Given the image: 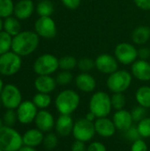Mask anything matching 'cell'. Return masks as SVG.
I'll list each match as a JSON object with an SVG mask.
<instances>
[{
	"mask_svg": "<svg viewBox=\"0 0 150 151\" xmlns=\"http://www.w3.org/2000/svg\"><path fill=\"white\" fill-rule=\"evenodd\" d=\"M4 29V21L2 20V18L0 17V32Z\"/></svg>",
	"mask_w": 150,
	"mask_h": 151,
	"instance_id": "cell-47",
	"label": "cell"
},
{
	"mask_svg": "<svg viewBox=\"0 0 150 151\" xmlns=\"http://www.w3.org/2000/svg\"><path fill=\"white\" fill-rule=\"evenodd\" d=\"M125 137L133 142L141 138L137 127H133V126H132L129 129H127L125 132Z\"/></svg>",
	"mask_w": 150,
	"mask_h": 151,
	"instance_id": "cell-38",
	"label": "cell"
},
{
	"mask_svg": "<svg viewBox=\"0 0 150 151\" xmlns=\"http://www.w3.org/2000/svg\"><path fill=\"white\" fill-rule=\"evenodd\" d=\"M34 11V4L32 0H19L14 5L13 14L18 19L23 20L31 17Z\"/></svg>",
	"mask_w": 150,
	"mask_h": 151,
	"instance_id": "cell-16",
	"label": "cell"
},
{
	"mask_svg": "<svg viewBox=\"0 0 150 151\" xmlns=\"http://www.w3.org/2000/svg\"><path fill=\"white\" fill-rule=\"evenodd\" d=\"M131 151H148V146L143 140L139 139L133 142Z\"/></svg>",
	"mask_w": 150,
	"mask_h": 151,
	"instance_id": "cell-39",
	"label": "cell"
},
{
	"mask_svg": "<svg viewBox=\"0 0 150 151\" xmlns=\"http://www.w3.org/2000/svg\"><path fill=\"white\" fill-rule=\"evenodd\" d=\"M133 75L141 81H150V63L147 60H136L132 65Z\"/></svg>",
	"mask_w": 150,
	"mask_h": 151,
	"instance_id": "cell-18",
	"label": "cell"
},
{
	"mask_svg": "<svg viewBox=\"0 0 150 151\" xmlns=\"http://www.w3.org/2000/svg\"><path fill=\"white\" fill-rule=\"evenodd\" d=\"M59 68L64 71H70L72 70L75 66H77L78 61L72 56H64L60 59H58Z\"/></svg>",
	"mask_w": 150,
	"mask_h": 151,
	"instance_id": "cell-30",
	"label": "cell"
},
{
	"mask_svg": "<svg viewBox=\"0 0 150 151\" xmlns=\"http://www.w3.org/2000/svg\"><path fill=\"white\" fill-rule=\"evenodd\" d=\"M22 60L20 56L12 50L0 55V73L4 76L16 74L20 70Z\"/></svg>",
	"mask_w": 150,
	"mask_h": 151,
	"instance_id": "cell-7",
	"label": "cell"
},
{
	"mask_svg": "<svg viewBox=\"0 0 150 151\" xmlns=\"http://www.w3.org/2000/svg\"><path fill=\"white\" fill-rule=\"evenodd\" d=\"M0 151H4V150H2V149H0Z\"/></svg>",
	"mask_w": 150,
	"mask_h": 151,
	"instance_id": "cell-50",
	"label": "cell"
},
{
	"mask_svg": "<svg viewBox=\"0 0 150 151\" xmlns=\"http://www.w3.org/2000/svg\"><path fill=\"white\" fill-rule=\"evenodd\" d=\"M72 74L70 73V71H62L59 73H57L56 77V81L57 84L61 85V86H65L68 85L72 82Z\"/></svg>",
	"mask_w": 150,
	"mask_h": 151,
	"instance_id": "cell-36",
	"label": "cell"
},
{
	"mask_svg": "<svg viewBox=\"0 0 150 151\" xmlns=\"http://www.w3.org/2000/svg\"><path fill=\"white\" fill-rule=\"evenodd\" d=\"M33 103L34 104V105L41 110H44L46 108H48L50 104H51V97L49 94H45V93H40L38 92L37 94H35L33 97Z\"/></svg>",
	"mask_w": 150,
	"mask_h": 151,
	"instance_id": "cell-27",
	"label": "cell"
},
{
	"mask_svg": "<svg viewBox=\"0 0 150 151\" xmlns=\"http://www.w3.org/2000/svg\"><path fill=\"white\" fill-rule=\"evenodd\" d=\"M37 107L33 101H22V103L16 109L18 121L22 125H28L34 121L37 115Z\"/></svg>",
	"mask_w": 150,
	"mask_h": 151,
	"instance_id": "cell-11",
	"label": "cell"
},
{
	"mask_svg": "<svg viewBox=\"0 0 150 151\" xmlns=\"http://www.w3.org/2000/svg\"><path fill=\"white\" fill-rule=\"evenodd\" d=\"M133 2L141 10L144 11L150 10V0H133Z\"/></svg>",
	"mask_w": 150,
	"mask_h": 151,
	"instance_id": "cell-42",
	"label": "cell"
},
{
	"mask_svg": "<svg viewBox=\"0 0 150 151\" xmlns=\"http://www.w3.org/2000/svg\"><path fill=\"white\" fill-rule=\"evenodd\" d=\"M14 4L12 0H0V17L8 18L13 14Z\"/></svg>",
	"mask_w": 150,
	"mask_h": 151,
	"instance_id": "cell-29",
	"label": "cell"
},
{
	"mask_svg": "<svg viewBox=\"0 0 150 151\" xmlns=\"http://www.w3.org/2000/svg\"><path fill=\"white\" fill-rule=\"evenodd\" d=\"M35 33L45 39L54 38L57 35V26L51 17H40L34 24Z\"/></svg>",
	"mask_w": 150,
	"mask_h": 151,
	"instance_id": "cell-12",
	"label": "cell"
},
{
	"mask_svg": "<svg viewBox=\"0 0 150 151\" xmlns=\"http://www.w3.org/2000/svg\"><path fill=\"white\" fill-rule=\"evenodd\" d=\"M36 12L40 17H50L54 12V4L50 0H41L36 5Z\"/></svg>",
	"mask_w": 150,
	"mask_h": 151,
	"instance_id": "cell-26",
	"label": "cell"
},
{
	"mask_svg": "<svg viewBox=\"0 0 150 151\" xmlns=\"http://www.w3.org/2000/svg\"><path fill=\"white\" fill-rule=\"evenodd\" d=\"M2 119L4 121V126L13 127L16 122L18 121L16 110H6V111L3 115Z\"/></svg>",
	"mask_w": 150,
	"mask_h": 151,
	"instance_id": "cell-32",
	"label": "cell"
},
{
	"mask_svg": "<svg viewBox=\"0 0 150 151\" xmlns=\"http://www.w3.org/2000/svg\"><path fill=\"white\" fill-rule=\"evenodd\" d=\"M95 134V124L88 120L86 118L80 119L74 123L72 134L76 141L87 142L92 140Z\"/></svg>",
	"mask_w": 150,
	"mask_h": 151,
	"instance_id": "cell-9",
	"label": "cell"
},
{
	"mask_svg": "<svg viewBox=\"0 0 150 151\" xmlns=\"http://www.w3.org/2000/svg\"><path fill=\"white\" fill-rule=\"evenodd\" d=\"M139 133L141 137L143 138H149L150 137V118L146 117L142 120H141L137 126Z\"/></svg>",
	"mask_w": 150,
	"mask_h": 151,
	"instance_id": "cell-34",
	"label": "cell"
},
{
	"mask_svg": "<svg viewBox=\"0 0 150 151\" xmlns=\"http://www.w3.org/2000/svg\"><path fill=\"white\" fill-rule=\"evenodd\" d=\"M34 123L36 128L42 133H50L56 124L53 115L46 110H41L37 112Z\"/></svg>",
	"mask_w": 150,
	"mask_h": 151,
	"instance_id": "cell-14",
	"label": "cell"
},
{
	"mask_svg": "<svg viewBox=\"0 0 150 151\" xmlns=\"http://www.w3.org/2000/svg\"><path fill=\"white\" fill-rule=\"evenodd\" d=\"M96 117H95V115L93 113V112H91V111H89L88 114H87V116H86V119H88V120H89V121H91V122H93L94 120H95V119Z\"/></svg>",
	"mask_w": 150,
	"mask_h": 151,
	"instance_id": "cell-45",
	"label": "cell"
},
{
	"mask_svg": "<svg viewBox=\"0 0 150 151\" xmlns=\"http://www.w3.org/2000/svg\"><path fill=\"white\" fill-rule=\"evenodd\" d=\"M61 2L67 9L75 10L80 6L81 0H61Z\"/></svg>",
	"mask_w": 150,
	"mask_h": 151,
	"instance_id": "cell-40",
	"label": "cell"
},
{
	"mask_svg": "<svg viewBox=\"0 0 150 151\" xmlns=\"http://www.w3.org/2000/svg\"><path fill=\"white\" fill-rule=\"evenodd\" d=\"M112 109L111 100L109 95L103 91L95 93L89 102V110L96 118L107 117Z\"/></svg>",
	"mask_w": 150,
	"mask_h": 151,
	"instance_id": "cell-4",
	"label": "cell"
},
{
	"mask_svg": "<svg viewBox=\"0 0 150 151\" xmlns=\"http://www.w3.org/2000/svg\"><path fill=\"white\" fill-rule=\"evenodd\" d=\"M19 19H18L15 16H10L8 18H6L4 21V31H5L6 33H8L10 35H11L12 37L17 35L19 33H20V23L19 21Z\"/></svg>",
	"mask_w": 150,
	"mask_h": 151,
	"instance_id": "cell-24",
	"label": "cell"
},
{
	"mask_svg": "<svg viewBox=\"0 0 150 151\" xmlns=\"http://www.w3.org/2000/svg\"><path fill=\"white\" fill-rule=\"evenodd\" d=\"M59 67L58 59L52 54H43L34 63V71L38 75H50Z\"/></svg>",
	"mask_w": 150,
	"mask_h": 151,
	"instance_id": "cell-8",
	"label": "cell"
},
{
	"mask_svg": "<svg viewBox=\"0 0 150 151\" xmlns=\"http://www.w3.org/2000/svg\"><path fill=\"white\" fill-rule=\"evenodd\" d=\"M80 96L72 89H65L61 91L56 100L55 105L60 114L70 115L77 110L80 105Z\"/></svg>",
	"mask_w": 150,
	"mask_h": 151,
	"instance_id": "cell-2",
	"label": "cell"
},
{
	"mask_svg": "<svg viewBox=\"0 0 150 151\" xmlns=\"http://www.w3.org/2000/svg\"><path fill=\"white\" fill-rule=\"evenodd\" d=\"M95 133H97L100 136L104 138L111 137L116 131V127L111 119L104 118H97L95 122Z\"/></svg>",
	"mask_w": 150,
	"mask_h": 151,
	"instance_id": "cell-17",
	"label": "cell"
},
{
	"mask_svg": "<svg viewBox=\"0 0 150 151\" xmlns=\"http://www.w3.org/2000/svg\"><path fill=\"white\" fill-rule=\"evenodd\" d=\"M73 120L70 115H63L61 114L56 121L55 127L57 133L61 136H68L71 133H72L73 129Z\"/></svg>",
	"mask_w": 150,
	"mask_h": 151,
	"instance_id": "cell-22",
	"label": "cell"
},
{
	"mask_svg": "<svg viewBox=\"0 0 150 151\" xmlns=\"http://www.w3.org/2000/svg\"><path fill=\"white\" fill-rule=\"evenodd\" d=\"M95 62L97 70L105 74H111L118 71V68L117 59L110 54L99 55L95 60Z\"/></svg>",
	"mask_w": 150,
	"mask_h": 151,
	"instance_id": "cell-13",
	"label": "cell"
},
{
	"mask_svg": "<svg viewBox=\"0 0 150 151\" xmlns=\"http://www.w3.org/2000/svg\"><path fill=\"white\" fill-rule=\"evenodd\" d=\"M135 98L139 105L144 108H150V87L142 86L139 88L135 94Z\"/></svg>",
	"mask_w": 150,
	"mask_h": 151,
	"instance_id": "cell-25",
	"label": "cell"
},
{
	"mask_svg": "<svg viewBox=\"0 0 150 151\" xmlns=\"http://www.w3.org/2000/svg\"><path fill=\"white\" fill-rule=\"evenodd\" d=\"M150 39V28L147 26L137 27L132 34V40L138 45H143Z\"/></svg>",
	"mask_w": 150,
	"mask_h": 151,
	"instance_id": "cell-23",
	"label": "cell"
},
{
	"mask_svg": "<svg viewBox=\"0 0 150 151\" xmlns=\"http://www.w3.org/2000/svg\"><path fill=\"white\" fill-rule=\"evenodd\" d=\"M71 151H87V148L83 142L75 141L72 145Z\"/></svg>",
	"mask_w": 150,
	"mask_h": 151,
	"instance_id": "cell-44",
	"label": "cell"
},
{
	"mask_svg": "<svg viewBox=\"0 0 150 151\" xmlns=\"http://www.w3.org/2000/svg\"><path fill=\"white\" fill-rule=\"evenodd\" d=\"M75 84L80 91L86 93L94 91L96 87V81L95 78L88 73H81L77 75L75 79Z\"/></svg>",
	"mask_w": 150,
	"mask_h": 151,
	"instance_id": "cell-21",
	"label": "cell"
},
{
	"mask_svg": "<svg viewBox=\"0 0 150 151\" xmlns=\"http://www.w3.org/2000/svg\"><path fill=\"white\" fill-rule=\"evenodd\" d=\"M133 119L131 112L124 109L120 111H117L113 116V123L116 128L119 131L126 132L133 126Z\"/></svg>",
	"mask_w": 150,
	"mask_h": 151,
	"instance_id": "cell-15",
	"label": "cell"
},
{
	"mask_svg": "<svg viewBox=\"0 0 150 151\" xmlns=\"http://www.w3.org/2000/svg\"><path fill=\"white\" fill-rule=\"evenodd\" d=\"M4 121H3V119L0 118V129H1V128L4 127Z\"/></svg>",
	"mask_w": 150,
	"mask_h": 151,
	"instance_id": "cell-49",
	"label": "cell"
},
{
	"mask_svg": "<svg viewBox=\"0 0 150 151\" xmlns=\"http://www.w3.org/2000/svg\"><path fill=\"white\" fill-rule=\"evenodd\" d=\"M131 114H132V117H133V119L134 122H140L141 120H142L143 119L146 118L147 111H146V108L139 105L133 109Z\"/></svg>",
	"mask_w": 150,
	"mask_h": 151,
	"instance_id": "cell-37",
	"label": "cell"
},
{
	"mask_svg": "<svg viewBox=\"0 0 150 151\" xmlns=\"http://www.w3.org/2000/svg\"><path fill=\"white\" fill-rule=\"evenodd\" d=\"M58 143V139L57 136L53 134V133H48L44 138H43V142L42 144L44 146V148L48 150H54Z\"/></svg>",
	"mask_w": 150,
	"mask_h": 151,
	"instance_id": "cell-33",
	"label": "cell"
},
{
	"mask_svg": "<svg viewBox=\"0 0 150 151\" xmlns=\"http://www.w3.org/2000/svg\"><path fill=\"white\" fill-rule=\"evenodd\" d=\"M39 35L33 31H21L12 37L11 50L20 57L32 54L39 45Z\"/></svg>",
	"mask_w": 150,
	"mask_h": 151,
	"instance_id": "cell-1",
	"label": "cell"
},
{
	"mask_svg": "<svg viewBox=\"0 0 150 151\" xmlns=\"http://www.w3.org/2000/svg\"><path fill=\"white\" fill-rule=\"evenodd\" d=\"M115 57L123 65L133 64L138 58V50L131 43L121 42L115 49Z\"/></svg>",
	"mask_w": 150,
	"mask_h": 151,
	"instance_id": "cell-10",
	"label": "cell"
},
{
	"mask_svg": "<svg viewBox=\"0 0 150 151\" xmlns=\"http://www.w3.org/2000/svg\"><path fill=\"white\" fill-rule=\"evenodd\" d=\"M34 84L38 92L45 94L53 92L57 87L56 79L52 78L50 75H38Z\"/></svg>",
	"mask_w": 150,
	"mask_h": 151,
	"instance_id": "cell-19",
	"label": "cell"
},
{
	"mask_svg": "<svg viewBox=\"0 0 150 151\" xmlns=\"http://www.w3.org/2000/svg\"><path fill=\"white\" fill-rule=\"evenodd\" d=\"M138 58L142 60H148L150 58V49L143 47L138 50Z\"/></svg>",
	"mask_w": 150,
	"mask_h": 151,
	"instance_id": "cell-43",
	"label": "cell"
},
{
	"mask_svg": "<svg viewBox=\"0 0 150 151\" xmlns=\"http://www.w3.org/2000/svg\"><path fill=\"white\" fill-rule=\"evenodd\" d=\"M4 87V82H3V81L0 79V95H1V92H2V90H3Z\"/></svg>",
	"mask_w": 150,
	"mask_h": 151,
	"instance_id": "cell-48",
	"label": "cell"
},
{
	"mask_svg": "<svg viewBox=\"0 0 150 151\" xmlns=\"http://www.w3.org/2000/svg\"><path fill=\"white\" fill-rule=\"evenodd\" d=\"M12 36L5 31L0 32V55H3L11 50Z\"/></svg>",
	"mask_w": 150,
	"mask_h": 151,
	"instance_id": "cell-28",
	"label": "cell"
},
{
	"mask_svg": "<svg viewBox=\"0 0 150 151\" xmlns=\"http://www.w3.org/2000/svg\"><path fill=\"white\" fill-rule=\"evenodd\" d=\"M132 83V75L126 70H118L110 74L107 80L108 88L113 93L125 92Z\"/></svg>",
	"mask_w": 150,
	"mask_h": 151,
	"instance_id": "cell-6",
	"label": "cell"
},
{
	"mask_svg": "<svg viewBox=\"0 0 150 151\" xmlns=\"http://www.w3.org/2000/svg\"><path fill=\"white\" fill-rule=\"evenodd\" d=\"M87 151H107L105 146L99 142H94L88 145Z\"/></svg>",
	"mask_w": 150,
	"mask_h": 151,
	"instance_id": "cell-41",
	"label": "cell"
},
{
	"mask_svg": "<svg viewBox=\"0 0 150 151\" xmlns=\"http://www.w3.org/2000/svg\"><path fill=\"white\" fill-rule=\"evenodd\" d=\"M0 101L6 110H16L22 103V95L19 88L14 84L4 85L0 95Z\"/></svg>",
	"mask_w": 150,
	"mask_h": 151,
	"instance_id": "cell-5",
	"label": "cell"
},
{
	"mask_svg": "<svg viewBox=\"0 0 150 151\" xmlns=\"http://www.w3.org/2000/svg\"><path fill=\"white\" fill-rule=\"evenodd\" d=\"M111 106L116 111L123 110L126 106V99L123 93H114L111 97Z\"/></svg>",
	"mask_w": 150,
	"mask_h": 151,
	"instance_id": "cell-31",
	"label": "cell"
},
{
	"mask_svg": "<svg viewBox=\"0 0 150 151\" xmlns=\"http://www.w3.org/2000/svg\"><path fill=\"white\" fill-rule=\"evenodd\" d=\"M77 66L82 73H88L95 67V62L89 58H83L78 61Z\"/></svg>",
	"mask_w": 150,
	"mask_h": 151,
	"instance_id": "cell-35",
	"label": "cell"
},
{
	"mask_svg": "<svg viewBox=\"0 0 150 151\" xmlns=\"http://www.w3.org/2000/svg\"><path fill=\"white\" fill-rule=\"evenodd\" d=\"M23 146L22 135L15 128L4 126L0 129V149L4 151H19Z\"/></svg>",
	"mask_w": 150,
	"mask_h": 151,
	"instance_id": "cell-3",
	"label": "cell"
},
{
	"mask_svg": "<svg viewBox=\"0 0 150 151\" xmlns=\"http://www.w3.org/2000/svg\"><path fill=\"white\" fill-rule=\"evenodd\" d=\"M43 133L38 128H31L26 131L22 135L23 145L32 148H36L43 142Z\"/></svg>",
	"mask_w": 150,
	"mask_h": 151,
	"instance_id": "cell-20",
	"label": "cell"
},
{
	"mask_svg": "<svg viewBox=\"0 0 150 151\" xmlns=\"http://www.w3.org/2000/svg\"><path fill=\"white\" fill-rule=\"evenodd\" d=\"M0 104H1V101H0Z\"/></svg>",
	"mask_w": 150,
	"mask_h": 151,
	"instance_id": "cell-51",
	"label": "cell"
},
{
	"mask_svg": "<svg viewBox=\"0 0 150 151\" xmlns=\"http://www.w3.org/2000/svg\"><path fill=\"white\" fill-rule=\"evenodd\" d=\"M19 151H37L35 150V148H32V147H28V146H23Z\"/></svg>",
	"mask_w": 150,
	"mask_h": 151,
	"instance_id": "cell-46",
	"label": "cell"
}]
</instances>
